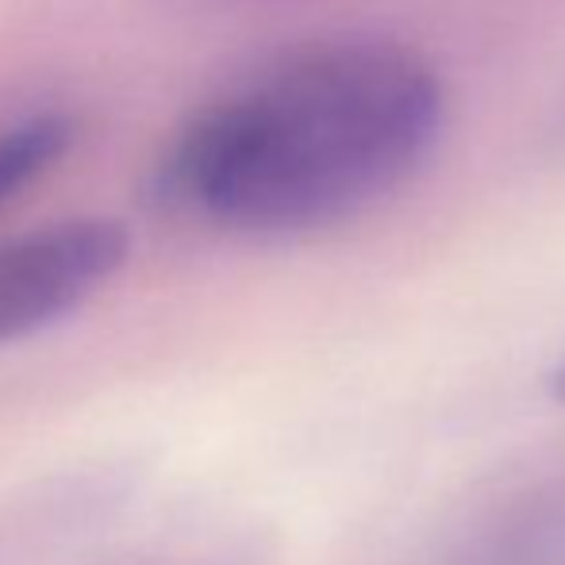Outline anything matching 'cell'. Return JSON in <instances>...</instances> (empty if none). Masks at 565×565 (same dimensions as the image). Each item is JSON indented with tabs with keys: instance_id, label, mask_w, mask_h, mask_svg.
<instances>
[{
	"instance_id": "cell-1",
	"label": "cell",
	"mask_w": 565,
	"mask_h": 565,
	"mask_svg": "<svg viewBox=\"0 0 565 565\" xmlns=\"http://www.w3.org/2000/svg\"><path fill=\"white\" fill-rule=\"evenodd\" d=\"M439 127L443 82L412 46L316 39L189 116L150 193L166 212L235 235H305L396 193Z\"/></svg>"
},
{
	"instance_id": "cell-2",
	"label": "cell",
	"mask_w": 565,
	"mask_h": 565,
	"mask_svg": "<svg viewBox=\"0 0 565 565\" xmlns=\"http://www.w3.org/2000/svg\"><path fill=\"white\" fill-rule=\"evenodd\" d=\"M131 231L108 216H74L0 243V347L35 335L97 297L124 269Z\"/></svg>"
},
{
	"instance_id": "cell-3",
	"label": "cell",
	"mask_w": 565,
	"mask_h": 565,
	"mask_svg": "<svg viewBox=\"0 0 565 565\" xmlns=\"http://www.w3.org/2000/svg\"><path fill=\"white\" fill-rule=\"evenodd\" d=\"M77 124L70 113H31L0 127V204L31 185L74 147Z\"/></svg>"
},
{
	"instance_id": "cell-4",
	"label": "cell",
	"mask_w": 565,
	"mask_h": 565,
	"mask_svg": "<svg viewBox=\"0 0 565 565\" xmlns=\"http://www.w3.org/2000/svg\"><path fill=\"white\" fill-rule=\"evenodd\" d=\"M551 393L558 396V401H565V362L551 373Z\"/></svg>"
}]
</instances>
